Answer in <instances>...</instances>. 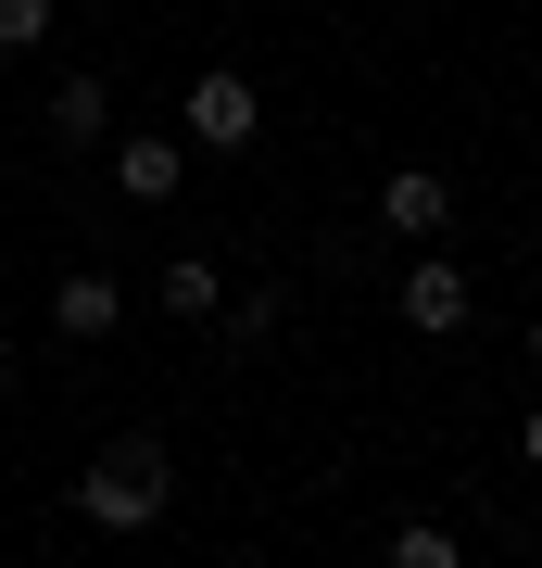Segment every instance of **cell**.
Masks as SVG:
<instances>
[{"mask_svg":"<svg viewBox=\"0 0 542 568\" xmlns=\"http://www.w3.org/2000/svg\"><path fill=\"white\" fill-rule=\"evenodd\" d=\"M89 530H152L164 506H177V455L152 443V429H126V443H101L89 467H76V493H63Z\"/></svg>","mask_w":542,"mask_h":568,"instance_id":"cell-1","label":"cell"},{"mask_svg":"<svg viewBox=\"0 0 542 568\" xmlns=\"http://www.w3.org/2000/svg\"><path fill=\"white\" fill-rule=\"evenodd\" d=\"M177 140H190L202 164H241V152L265 140V89L227 77V63H202V77L177 89Z\"/></svg>","mask_w":542,"mask_h":568,"instance_id":"cell-2","label":"cell"},{"mask_svg":"<svg viewBox=\"0 0 542 568\" xmlns=\"http://www.w3.org/2000/svg\"><path fill=\"white\" fill-rule=\"evenodd\" d=\"M391 304H403V328H417V342H467V316H480V278H467L454 253H429V241H417V265L391 278Z\"/></svg>","mask_w":542,"mask_h":568,"instance_id":"cell-3","label":"cell"},{"mask_svg":"<svg viewBox=\"0 0 542 568\" xmlns=\"http://www.w3.org/2000/svg\"><path fill=\"white\" fill-rule=\"evenodd\" d=\"M114 190H126L140 215H164V203L190 190V140H177V126H140V140H114Z\"/></svg>","mask_w":542,"mask_h":568,"instance_id":"cell-4","label":"cell"},{"mask_svg":"<svg viewBox=\"0 0 542 568\" xmlns=\"http://www.w3.org/2000/svg\"><path fill=\"white\" fill-rule=\"evenodd\" d=\"M379 227H391V241H442V227H454V178H442V164H391V178H379Z\"/></svg>","mask_w":542,"mask_h":568,"instance_id":"cell-5","label":"cell"},{"mask_svg":"<svg viewBox=\"0 0 542 568\" xmlns=\"http://www.w3.org/2000/svg\"><path fill=\"white\" fill-rule=\"evenodd\" d=\"M114 328H126V278H114V265L51 278V342H114Z\"/></svg>","mask_w":542,"mask_h":568,"instance_id":"cell-6","label":"cell"},{"mask_svg":"<svg viewBox=\"0 0 542 568\" xmlns=\"http://www.w3.org/2000/svg\"><path fill=\"white\" fill-rule=\"evenodd\" d=\"M152 304L177 316V328H215V316H227V265H215V253H164V265H152Z\"/></svg>","mask_w":542,"mask_h":568,"instance_id":"cell-7","label":"cell"},{"mask_svg":"<svg viewBox=\"0 0 542 568\" xmlns=\"http://www.w3.org/2000/svg\"><path fill=\"white\" fill-rule=\"evenodd\" d=\"M101 126H114V77H101V63H89V77H51V140L63 152H101Z\"/></svg>","mask_w":542,"mask_h":568,"instance_id":"cell-8","label":"cell"},{"mask_svg":"<svg viewBox=\"0 0 542 568\" xmlns=\"http://www.w3.org/2000/svg\"><path fill=\"white\" fill-rule=\"evenodd\" d=\"M63 26V0H0V63H39Z\"/></svg>","mask_w":542,"mask_h":568,"instance_id":"cell-9","label":"cell"},{"mask_svg":"<svg viewBox=\"0 0 542 568\" xmlns=\"http://www.w3.org/2000/svg\"><path fill=\"white\" fill-rule=\"evenodd\" d=\"M454 556H467V544H454L442 518H403V530H391V568H454Z\"/></svg>","mask_w":542,"mask_h":568,"instance_id":"cell-10","label":"cell"},{"mask_svg":"<svg viewBox=\"0 0 542 568\" xmlns=\"http://www.w3.org/2000/svg\"><path fill=\"white\" fill-rule=\"evenodd\" d=\"M278 328V291H227V342H265Z\"/></svg>","mask_w":542,"mask_h":568,"instance_id":"cell-11","label":"cell"},{"mask_svg":"<svg viewBox=\"0 0 542 568\" xmlns=\"http://www.w3.org/2000/svg\"><path fill=\"white\" fill-rule=\"evenodd\" d=\"M518 467H530V480H542V405L518 417Z\"/></svg>","mask_w":542,"mask_h":568,"instance_id":"cell-12","label":"cell"},{"mask_svg":"<svg viewBox=\"0 0 542 568\" xmlns=\"http://www.w3.org/2000/svg\"><path fill=\"white\" fill-rule=\"evenodd\" d=\"M13 392H25V379H13V354H0V405H13Z\"/></svg>","mask_w":542,"mask_h":568,"instance_id":"cell-13","label":"cell"},{"mask_svg":"<svg viewBox=\"0 0 542 568\" xmlns=\"http://www.w3.org/2000/svg\"><path fill=\"white\" fill-rule=\"evenodd\" d=\"M530 366H542V316H530Z\"/></svg>","mask_w":542,"mask_h":568,"instance_id":"cell-14","label":"cell"}]
</instances>
